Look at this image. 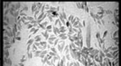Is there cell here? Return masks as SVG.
<instances>
[{"label":"cell","mask_w":121,"mask_h":66,"mask_svg":"<svg viewBox=\"0 0 121 66\" xmlns=\"http://www.w3.org/2000/svg\"><path fill=\"white\" fill-rule=\"evenodd\" d=\"M108 51H118V47L117 46H114V47H112V46H110L109 48H108Z\"/></svg>","instance_id":"1"},{"label":"cell","mask_w":121,"mask_h":66,"mask_svg":"<svg viewBox=\"0 0 121 66\" xmlns=\"http://www.w3.org/2000/svg\"><path fill=\"white\" fill-rule=\"evenodd\" d=\"M118 35H119L118 31H116V32H115V34L113 35V38H117V37H118Z\"/></svg>","instance_id":"2"},{"label":"cell","mask_w":121,"mask_h":66,"mask_svg":"<svg viewBox=\"0 0 121 66\" xmlns=\"http://www.w3.org/2000/svg\"><path fill=\"white\" fill-rule=\"evenodd\" d=\"M63 46H64V44H63V43H62L61 44H60V45H59V47H58V49H59L60 51H61V50H62V48H63Z\"/></svg>","instance_id":"3"},{"label":"cell","mask_w":121,"mask_h":66,"mask_svg":"<svg viewBox=\"0 0 121 66\" xmlns=\"http://www.w3.org/2000/svg\"><path fill=\"white\" fill-rule=\"evenodd\" d=\"M114 16H115V19H116V22H117V23H118V22H119V17H118V15H114Z\"/></svg>","instance_id":"4"},{"label":"cell","mask_w":121,"mask_h":66,"mask_svg":"<svg viewBox=\"0 0 121 66\" xmlns=\"http://www.w3.org/2000/svg\"><path fill=\"white\" fill-rule=\"evenodd\" d=\"M107 58H113V55H112L111 53H107ZM113 59H114V58H113Z\"/></svg>","instance_id":"5"},{"label":"cell","mask_w":121,"mask_h":66,"mask_svg":"<svg viewBox=\"0 0 121 66\" xmlns=\"http://www.w3.org/2000/svg\"><path fill=\"white\" fill-rule=\"evenodd\" d=\"M60 33H64V32H65V28H64L63 26H62V27H60Z\"/></svg>","instance_id":"6"},{"label":"cell","mask_w":121,"mask_h":66,"mask_svg":"<svg viewBox=\"0 0 121 66\" xmlns=\"http://www.w3.org/2000/svg\"><path fill=\"white\" fill-rule=\"evenodd\" d=\"M96 37H97V39H98V40H99V39H100V35H99V33H97Z\"/></svg>","instance_id":"7"},{"label":"cell","mask_w":121,"mask_h":66,"mask_svg":"<svg viewBox=\"0 0 121 66\" xmlns=\"http://www.w3.org/2000/svg\"><path fill=\"white\" fill-rule=\"evenodd\" d=\"M105 13H106L107 15H110V14H112V12H111L110 10H107L106 12H105Z\"/></svg>","instance_id":"8"},{"label":"cell","mask_w":121,"mask_h":66,"mask_svg":"<svg viewBox=\"0 0 121 66\" xmlns=\"http://www.w3.org/2000/svg\"><path fill=\"white\" fill-rule=\"evenodd\" d=\"M118 14H119V11H118V9H116V10H115V15H118Z\"/></svg>","instance_id":"9"},{"label":"cell","mask_w":121,"mask_h":66,"mask_svg":"<svg viewBox=\"0 0 121 66\" xmlns=\"http://www.w3.org/2000/svg\"><path fill=\"white\" fill-rule=\"evenodd\" d=\"M60 38H61V39H66L65 35H60Z\"/></svg>","instance_id":"10"},{"label":"cell","mask_w":121,"mask_h":66,"mask_svg":"<svg viewBox=\"0 0 121 66\" xmlns=\"http://www.w3.org/2000/svg\"><path fill=\"white\" fill-rule=\"evenodd\" d=\"M107 34H108V32H107V31H105V33H104V35H103V37H105V36L107 35Z\"/></svg>","instance_id":"11"},{"label":"cell","mask_w":121,"mask_h":66,"mask_svg":"<svg viewBox=\"0 0 121 66\" xmlns=\"http://www.w3.org/2000/svg\"><path fill=\"white\" fill-rule=\"evenodd\" d=\"M40 40H41V38L39 36H37V37H36V41H40Z\"/></svg>","instance_id":"12"},{"label":"cell","mask_w":121,"mask_h":66,"mask_svg":"<svg viewBox=\"0 0 121 66\" xmlns=\"http://www.w3.org/2000/svg\"><path fill=\"white\" fill-rule=\"evenodd\" d=\"M74 66H79V63H74Z\"/></svg>","instance_id":"13"}]
</instances>
